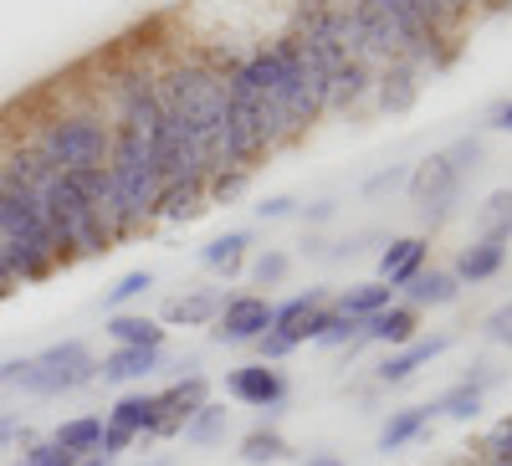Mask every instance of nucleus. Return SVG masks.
<instances>
[{
    "label": "nucleus",
    "mask_w": 512,
    "mask_h": 466,
    "mask_svg": "<svg viewBox=\"0 0 512 466\" xmlns=\"http://www.w3.org/2000/svg\"><path fill=\"white\" fill-rule=\"evenodd\" d=\"M159 103L169 118H180L200 144L205 164L221 169V129H226V77L216 67H175L159 77Z\"/></svg>",
    "instance_id": "obj_1"
},
{
    "label": "nucleus",
    "mask_w": 512,
    "mask_h": 466,
    "mask_svg": "<svg viewBox=\"0 0 512 466\" xmlns=\"http://www.w3.org/2000/svg\"><path fill=\"white\" fill-rule=\"evenodd\" d=\"M108 180H113V200H118V241L134 236L159 200V164H154V144L139 129H113V149H108Z\"/></svg>",
    "instance_id": "obj_2"
},
{
    "label": "nucleus",
    "mask_w": 512,
    "mask_h": 466,
    "mask_svg": "<svg viewBox=\"0 0 512 466\" xmlns=\"http://www.w3.org/2000/svg\"><path fill=\"white\" fill-rule=\"evenodd\" d=\"M41 210H47V221H52V231H57V246H62V257H98V251H113V236H108V226L93 216V205L77 195V185L62 175L41 185Z\"/></svg>",
    "instance_id": "obj_3"
},
{
    "label": "nucleus",
    "mask_w": 512,
    "mask_h": 466,
    "mask_svg": "<svg viewBox=\"0 0 512 466\" xmlns=\"http://www.w3.org/2000/svg\"><path fill=\"white\" fill-rule=\"evenodd\" d=\"M108 149H113V129L93 113H67L57 123H47L36 139V154L47 159L52 169L72 175V169H98L108 164Z\"/></svg>",
    "instance_id": "obj_4"
},
{
    "label": "nucleus",
    "mask_w": 512,
    "mask_h": 466,
    "mask_svg": "<svg viewBox=\"0 0 512 466\" xmlns=\"http://www.w3.org/2000/svg\"><path fill=\"white\" fill-rule=\"evenodd\" d=\"M88 379H98V364H93L88 349L82 344H52V349H41L36 359H26L21 390H31V395H67L77 385H88Z\"/></svg>",
    "instance_id": "obj_5"
},
{
    "label": "nucleus",
    "mask_w": 512,
    "mask_h": 466,
    "mask_svg": "<svg viewBox=\"0 0 512 466\" xmlns=\"http://www.w3.org/2000/svg\"><path fill=\"white\" fill-rule=\"evenodd\" d=\"M149 144H154V164H159V180H185V175H210V164L200 154V144L190 139V129L180 118H159L149 129Z\"/></svg>",
    "instance_id": "obj_6"
},
{
    "label": "nucleus",
    "mask_w": 512,
    "mask_h": 466,
    "mask_svg": "<svg viewBox=\"0 0 512 466\" xmlns=\"http://www.w3.org/2000/svg\"><path fill=\"white\" fill-rule=\"evenodd\" d=\"M272 313H277V303L262 298V292H241V298H226L216 328H210V338H216V344H256V338L272 328Z\"/></svg>",
    "instance_id": "obj_7"
},
{
    "label": "nucleus",
    "mask_w": 512,
    "mask_h": 466,
    "mask_svg": "<svg viewBox=\"0 0 512 466\" xmlns=\"http://www.w3.org/2000/svg\"><path fill=\"white\" fill-rule=\"evenodd\" d=\"M410 185H415V200H420V216L431 221V226H441V221L451 216V195H456L461 175L451 169L446 154H436V159H425V164L415 169Z\"/></svg>",
    "instance_id": "obj_8"
},
{
    "label": "nucleus",
    "mask_w": 512,
    "mask_h": 466,
    "mask_svg": "<svg viewBox=\"0 0 512 466\" xmlns=\"http://www.w3.org/2000/svg\"><path fill=\"white\" fill-rule=\"evenodd\" d=\"M118 129H139V134H149L154 123L164 118V103H159V77H149V72H134V77H123L118 82Z\"/></svg>",
    "instance_id": "obj_9"
},
{
    "label": "nucleus",
    "mask_w": 512,
    "mask_h": 466,
    "mask_svg": "<svg viewBox=\"0 0 512 466\" xmlns=\"http://www.w3.org/2000/svg\"><path fill=\"white\" fill-rule=\"evenodd\" d=\"M226 390H231L241 405H256V410H282V405H287V379H282V369H272V364H246V369H236V374L226 379Z\"/></svg>",
    "instance_id": "obj_10"
},
{
    "label": "nucleus",
    "mask_w": 512,
    "mask_h": 466,
    "mask_svg": "<svg viewBox=\"0 0 512 466\" xmlns=\"http://www.w3.org/2000/svg\"><path fill=\"white\" fill-rule=\"evenodd\" d=\"M425 251H431V246H425L420 236H400V241H390V246L379 251V277L390 282V287H410V282L425 272Z\"/></svg>",
    "instance_id": "obj_11"
},
{
    "label": "nucleus",
    "mask_w": 512,
    "mask_h": 466,
    "mask_svg": "<svg viewBox=\"0 0 512 466\" xmlns=\"http://www.w3.org/2000/svg\"><path fill=\"white\" fill-rule=\"evenodd\" d=\"M415 328H420V308L390 303L384 313L364 318V333H359V338H369V344H395V349H405V344H415Z\"/></svg>",
    "instance_id": "obj_12"
},
{
    "label": "nucleus",
    "mask_w": 512,
    "mask_h": 466,
    "mask_svg": "<svg viewBox=\"0 0 512 466\" xmlns=\"http://www.w3.org/2000/svg\"><path fill=\"white\" fill-rule=\"evenodd\" d=\"M205 405V379L200 374H185L180 385H169L164 395H159V415H164V426H159V436H175L185 420L195 415Z\"/></svg>",
    "instance_id": "obj_13"
},
{
    "label": "nucleus",
    "mask_w": 512,
    "mask_h": 466,
    "mask_svg": "<svg viewBox=\"0 0 512 466\" xmlns=\"http://www.w3.org/2000/svg\"><path fill=\"white\" fill-rule=\"evenodd\" d=\"M205 210V175H185V180H164L159 185V200H154V216H169V221H190Z\"/></svg>",
    "instance_id": "obj_14"
},
{
    "label": "nucleus",
    "mask_w": 512,
    "mask_h": 466,
    "mask_svg": "<svg viewBox=\"0 0 512 466\" xmlns=\"http://www.w3.org/2000/svg\"><path fill=\"white\" fill-rule=\"evenodd\" d=\"M451 349V333H436V338H415V344H405L400 354H390L379 364V379L384 385H405V379L420 369V364H431L436 354H446Z\"/></svg>",
    "instance_id": "obj_15"
},
{
    "label": "nucleus",
    "mask_w": 512,
    "mask_h": 466,
    "mask_svg": "<svg viewBox=\"0 0 512 466\" xmlns=\"http://www.w3.org/2000/svg\"><path fill=\"white\" fill-rule=\"evenodd\" d=\"M497 379V369H487V364H477V374H466L461 385H451L431 410L436 415H451V420H472L477 410H482V395H487V385Z\"/></svg>",
    "instance_id": "obj_16"
},
{
    "label": "nucleus",
    "mask_w": 512,
    "mask_h": 466,
    "mask_svg": "<svg viewBox=\"0 0 512 466\" xmlns=\"http://www.w3.org/2000/svg\"><path fill=\"white\" fill-rule=\"evenodd\" d=\"M108 426L128 431V436H159L164 415H159V395H123L108 415Z\"/></svg>",
    "instance_id": "obj_17"
},
{
    "label": "nucleus",
    "mask_w": 512,
    "mask_h": 466,
    "mask_svg": "<svg viewBox=\"0 0 512 466\" xmlns=\"http://www.w3.org/2000/svg\"><path fill=\"white\" fill-rule=\"evenodd\" d=\"M369 93V62L359 57H344L333 72H328V93H323V108H354L359 98Z\"/></svg>",
    "instance_id": "obj_18"
},
{
    "label": "nucleus",
    "mask_w": 512,
    "mask_h": 466,
    "mask_svg": "<svg viewBox=\"0 0 512 466\" xmlns=\"http://www.w3.org/2000/svg\"><path fill=\"white\" fill-rule=\"evenodd\" d=\"M502 262H507V241L482 236L477 246H466L456 257V282H487V277L502 272Z\"/></svg>",
    "instance_id": "obj_19"
},
{
    "label": "nucleus",
    "mask_w": 512,
    "mask_h": 466,
    "mask_svg": "<svg viewBox=\"0 0 512 466\" xmlns=\"http://www.w3.org/2000/svg\"><path fill=\"white\" fill-rule=\"evenodd\" d=\"M108 333H113L118 349H164V328L144 313H113Z\"/></svg>",
    "instance_id": "obj_20"
},
{
    "label": "nucleus",
    "mask_w": 512,
    "mask_h": 466,
    "mask_svg": "<svg viewBox=\"0 0 512 466\" xmlns=\"http://www.w3.org/2000/svg\"><path fill=\"white\" fill-rule=\"evenodd\" d=\"M52 441H57L62 451H72L77 461H82V456H98V446H103V415H77V420H62Z\"/></svg>",
    "instance_id": "obj_21"
},
{
    "label": "nucleus",
    "mask_w": 512,
    "mask_h": 466,
    "mask_svg": "<svg viewBox=\"0 0 512 466\" xmlns=\"http://www.w3.org/2000/svg\"><path fill=\"white\" fill-rule=\"evenodd\" d=\"M149 369H159V349H113L98 374L108 379V385H128V379H144Z\"/></svg>",
    "instance_id": "obj_22"
},
{
    "label": "nucleus",
    "mask_w": 512,
    "mask_h": 466,
    "mask_svg": "<svg viewBox=\"0 0 512 466\" xmlns=\"http://www.w3.org/2000/svg\"><path fill=\"white\" fill-rule=\"evenodd\" d=\"M431 405H410V410H395L390 420H384V431H379V451H400V446H410L425 426H431Z\"/></svg>",
    "instance_id": "obj_23"
},
{
    "label": "nucleus",
    "mask_w": 512,
    "mask_h": 466,
    "mask_svg": "<svg viewBox=\"0 0 512 466\" xmlns=\"http://www.w3.org/2000/svg\"><path fill=\"white\" fill-rule=\"evenodd\" d=\"M456 272H420L410 287H405V298H410V308H446V303H456Z\"/></svg>",
    "instance_id": "obj_24"
},
{
    "label": "nucleus",
    "mask_w": 512,
    "mask_h": 466,
    "mask_svg": "<svg viewBox=\"0 0 512 466\" xmlns=\"http://www.w3.org/2000/svg\"><path fill=\"white\" fill-rule=\"evenodd\" d=\"M390 298H395V287L390 282H364V287H349L344 298H338V313H349V318H374V313H384L390 308Z\"/></svg>",
    "instance_id": "obj_25"
},
{
    "label": "nucleus",
    "mask_w": 512,
    "mask_h": 466,
    "mask_svg": "<svg viewBox=\"0 0 512 466\" xmlns=\"http://www.w3.org/2000/svg\"><path fill=\"white\" fill-rule=\"evenodd\" d=\"M226 298H216V292H190V298H175L164 308V323H180V328H200L221 313Z\"/></svg>",
    "instance_id": "obj_26"
},
{
    "label": "nucleus",
    "mask_w": 512,
    "mask_h": 466,
    "mask_svg": "<svg viewBox=\"0 0 512 466\" xmlns=\"http://www.w3.org/2000/svg\"><path fill=\"white\" fill-rule=\"evenodd\" d=\"M246 246H251V231H226V236H216L205 251H200V262L210 267V272H236L241 267V257H246Z\"/></svg>",
    "instance_id": "obj_27"
},
{
    "label": "nucleus",
    "mask_w": 512,
    "mask_h": 466,
    "mask_svg": "<svg viewBox=\"0 0 512 466\" xmlns=\"http://www.w3.org/2000/svg\"><path fill=\"white\" fill-rule=\"evenodd\" d=\"M287 456H292V446H287L282 431H272V426L241 436V461H246V466H267V461H287Z\"/></svg>",
    "instance_id": "obj_28"
},
{
    "label": "nucleus",
    "mask_w": 512,
    "mask_h": 466,
    "mask_svg": "<svg viewBox=\"0 0 512 466\" xmlns=\"http://www.w3.org/2000/svg\"><path fill=\"white\" fill-rule=\"evenodd\" d=\"M415 67L410 62H395L390 72H384V82H379V103L390 108V113H405L410 103H415Z\"/></svg>",
    "instance_id": "obj_29"
},
{
    "label": "nucleus",
    "mask_w": 512,
    "mask_h": 466,
    "mask_svg": "<svg viewBox=\"0 0 512 466\" xmlns=\"http://www.w3.org/2000/svg\"><path fill=\"white\" fill-rule=\"evenodd\" d=\"M313 308H323V287H313V292H297L292 303H282V308L272 313V333H282L287 344L297 349V338H292V333H297V323H303Z\"/></svg>",
    "instance_id": "obj_30"
},
{
    "label": "nucleus",
    "mask_w": 512,
    "mask_h": 466,
    "mask_svg": "<svg viewBox=\"0 0 512 466\" xmlns=\"http://www.w3.org/2000/svg\"><path fill=\"white\" fill-rule=\"evenodd\" d=\"M226 431V410H216V405H200L190 420H185V441H195V446H210Z\"/></svg>",
    "instance_id": "obj_31"
},
{
    "label": "nucleus",
    "mask_w": 512,
    "mask_h": 466,
    "mask_svg": "<svg viewBox=\"0 0 512 466\" xmlns=\"http://www.w3.org/2000/svg\"><path fill=\"white\" fill-rule=\"evenodd\" d=\"M149 287H154V272H128V277H118V282L108 287L103 308H123V303H134V298H144Z\"/></svg>",
    "instance_id": "obj_32"
},
{
    "label": "nucleus",
    "mask_w": 512,
    "mask_h": 466,
    "mask_svg": "<svg viewBox=\"0 0 512 466\" xmlns=\"http://www.w3.org/2000/svg\"><path fill=\"white\" fill-rule=\"evenodd\" d=\"M16 466H77V456L62 451L57 441H41V446H26V456Z\"/></svg>",
    "instance_id": "obj_33"
},
{
    "label": "nucleus",
    "mask_w": 512,
    "mask_h": 466,
    "mask_svg": "<svg viewBox=\"0 0 512 466\" xmlns=\"http://www.w3.org/2000/svg\"><path fill=\"white\" fill-rule=\"evenodd\" d=\"M282 277H287V251H262V257H256V282L277 287Z\"/></svg>",
    "instance_id": "obj_34"
},
{
    "label": "nucleus",
    "mask_w": 512,
    "mask_h": 466,
    "mask_svg": "<svg viewBox=\"0 0 512 466\" xmlns=\"http://www.w3.org/2000/svg\"><path fill=\"white\" fill-rule=\"evenodd\" d=\"M446 159H451L456 175H466V169H477V159H482V139H456V144L446 149Z\"/></svg>",
    "instance_id": "obj_35"
},
{
    "label": "nucleus",
    "mask_w": 512,
    "mask_h": 466,
    "mask_svg": "<svg viewBox=\"0 0 512 466\" xmlns=\"http://www.w3.org/2000/svg\"><path fill=\"white\" fill-rule=\"evenodd\" d=\"M354 333H364V323H359V318H349V313H338V308H333V323H328V333L318 338V344H349V338H354Z\"/></svg>",
    "instance_id": "obj_36"
},
{
    "label": "nucleus",
    "mask_w": 512,
    "mask_h": 466,
    "mask_svg": "<svg viewBox=\"0 0 512 466\" xmlns=\"http://www.w3.org/2000/svg\"><path fill=\"white\" fill-rule=\"evenodd\" d=\"M487 338H492V344H512V303H502V308L487 318Z\"/></svg>",
    "instance_id": "obj_37"
},
{
    "label": "nucleus",
    "mask_w": 512,
    "mask_h": 466,
    "mask_svg": "<svg viewBox=\"0 0 512 466\" xmlns=\"http://www.w3.org/2000/svg\"><path fill=\"white\" fill-rule=\"evenodd\" d=\"M482 216H487V221H512V190H497V195L482 205Z\"/></svg>",
    "instance_id": "obj_38"
},
{
    "label": "nucleus",
    "mask_w": 512,
    "mask_h": 466,
    "mask_svg": "<svg viewBox=\"0 0 512 466\" xmlns=\"http://www.w3.org/2000/svg\"><path fill=\"white\" fill-rule=\"evenodd\" d=\"M292 205H297V200H287V195H272V200H262V205H256V216H262V221H282V216H292Z\"/></svg>",
    "instance_id": "obj_39"
},
{
    "label": "nucleus",
    "mask_w": 512,
    "mask_h": 466,
    "mask_svg": "<svg viewBox=\"0 0 512 466\" xmlns=\"http://www.w3.org/2000/svg\"><path fill=\"white\" fill-rule=\"evenodd\" d=\"M487 129H502V134H512V103H497V108L487 113Z\"/></svg>",
    "instance_id": "obj_40"
},
{
    "label": "nucleus",
    "mask_w": 512,
    "mask_h": 466,
    "mask_svg": "<svg viewBox=\"0 0 512 466\" xmlns=\"http://www.w3.org/2000/svg\"><path fill=\"white\" fill-rule=\"evenodd\" d=\"M16 436H21V420H0V446L16 441Z\"/></svg>",
    "instance_id": "obj_41"
},
{
    "label": "nucleus",
    "mask_w": 512,
    "mask_h": 466,
    "mask_svg": "<svg viewBox=\"0 0 512 466\" xmlns=\"http://www.w3.org/2000/svg\"><path fill=\"white\" fill-rule=\"evenodd\" d=\"M328 216H333V205H328V200H318V205L308 210V221H328Z\"/></svg>",
    "instance_id": "obj_42"
},
{
    "label": "nucleus",
    "mask_w": 512,
    "mask_h": 466,
    "mask_svg": "<svg viewBox=\"0 0 512 466\" xmlns=\"http://www.w3.org/2000/svg\"><path fill=\"white\" fill-rule=\"evenodd\" d=\"M303 466H344V461H338V456H308Z\"/></svg>",
    "instance_id": "obj_43"
},
{
    "label": "nucleus",
    "mask_w": 512,
    "mask_h": 466,
    "mask_svg": "<svg viewBox=\"0 0 512 466\" xmlns=\"http://www.w3.org/2000/svg\"><path fill=\"white\" fill-rule=\"evenodd\" d=\"M77 466H108V456H82Z\"/></svg>",
    "instance_id": "obj_44"
},
{
    "label": "nucleus",
    "mask_w": 512,
    "mask_h": 466,
    "mask_svg": "<svg viewBox=\"0 0 512 466\" xmlns=\"http://www.w3.org/2000/svg\"><path fill=\"white\" fill-rule=\"evenodd\" d=\"M477 466H497V461H477Z\"/></svg>",
    "instance_id": "obj_45"
}]
</instances>
